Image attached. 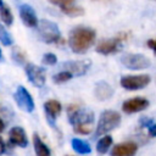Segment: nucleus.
Here are the masks:
<instances>
[{
    "label": "nucleus",
    "mask_w": 156,
    "mask_h": 156,
    "mask_svg": "<svg viewBox=\"0 0 156 156\" xmlns=\"http://www.w3.org/2000/svg\"><path fill=\"white\" fill-rule=\"evenodd\" d=\"M68 119L77 134H89L94 128V113L90 110L82 108L79 105H69L67 107Z\"/></svg>",
    "instance_id": "f257e3e1"
},
{
    "label": "nucleus",
    "mask_w": 156,
    "mask_h": 156,
    "mask_svg": "<svg viewBox=\"0 0 156 156\" xmlns=\"http://www.w3.org/2000/svg\"><path fill=\"white\" fill-rule=\"evenodd\" d=\"M95 30L89 27L78 26L73 28L69 33L68 45L71 50L76 54H84L95 40Z\"/></svg>",
    "instance_id": "f03ea898"
},
{
    "label": "nucleus",
    "mask_w": 156,
    "mask_h": 156,
    "mask_svg": "<svg viewBox=\"0 0 156 156\" xmlns=\"http://www.w3.org/2000/svg\"><path fill=\"white\" fill-rule=\"evenodd\" d=\"M121 123V115L117 111L113 110H106L100 115L96 129H95V136H101L104 134H107L108 132L117 128Z\"/></svg>",
    "instance_id": "7ed1b4c3"
},
{
    "label": "nucleus",
    "mask_w": 156,
    "mask_h": 156,
    "mask_svg": "<svg viewBox=\"0 0 156 156\" xmlns=\"http://www.w3.org/2000/svg\"><path fill=\"white\" fill-rule=\"evenodd\" d=\"M128 40V34L127 33H119L116 37L108 38V39H102L99 41L96 45V52L102 54V55H111L122 49L123 41Z\"/></svg>",
    "instance_id": "20e7f679"
},
{
    "label": "nucleus",
    "mask_w": 156,
    "mask_h": 156,
    "mask_svg": "<svg viewBox=\"0 0 156 156\" xmlns=\"http://www.w3.org/2000/svg\"><path fill=\"white\" fill-rule=\"evenodd\" d=\"M38 30L41 37V39L45 43H58L61 41V33L56 23L48 21V20H41L38 22Z\"/></svg>",
    "instance_id": "39448f33"
},
{
    "label": "nucleus",
    "mask_w": 156,
    "mask_h": 156,
    "mask_svg": "<svg viewBox=\"0 0 156 156\" xmlns=\"http://www.w3.org/2000/svg\"><path fill=\"white\" fill-rule=\"evenodd\" d=\"M151 78L149 74H129L121 78V85L127 90H139L145 88L150 83Z\"/></svg>",
    "instance_id": "423d86ee"
},
{
    "label": "nucleus",
    "mask_w": 156,
    "mask_h": 156,
    "mask_svg": "<svg viewBox=\"0 0 156 156\" xmlns=\"http://www.w3.org/2000/svg\"><path fill=\"white\" fill-rule=\"evenodd\" d=\"M121 62L129 69H145L151 65V61L141 54H126L121 57Z\"/></svg>",
    "instance_id": "0eeeda50"
},
{
    "label": "nucleus",
    "mask_w": 156,
    "mask_h": 156,
    "mask_svg": "<svg viewBox=\"0 0 156 156\" xmlns=\"http://www.w3.org/2000/svg\"><path fill=\"white\" fill-rule=\"evenodd\" d=\"M15 101L17 104V106L26 111V112H32L34 110V101L32 95L29 94V91L24 88V87H18L15 91Z\"/></svg>",
    "instance_id": "6e6552de"
},
{
    "label": "nucleus",
    "mask_w": 156,
    "mask_h": 156,
    "mask_svg": "<svg viewBox=\"0 0 156 156\" xmlns=\"http://www.w3.org/2000/svg\"><path fill=\"white\" fill-rule=\"evenodd\" d=\"M26 74L29 79V82L38 87V88H41L44 84H45V71L44 68L34 65V63H27L26 65Z\"/></svg>",
    "instance_id": "1a4fd4ad"
},
{
    "label": "nucleus",
    "mask_w": 156,
    "mask_h": 156,
    "mask_svg": "<svg viewBox=\"0 0 156 156\" xmlns=\"http://www.w3.org/2000/svg\"><path fill=\"white\" fill-rule=\"evenodd\" d=\"M91 66L90 60H77V61H67L63 62L62 67L65 71L71 73L72 76H84Z\"/></svg>",
    "instance_id": "9d476101"
},
{
    "label": "nucleus",
    "mask_w": 156,
    "mask_h": 156,
    "mask_svg": "<svg viewBox=\"0 0 156 156\" xmlns=\"http://www.w3.org/2000/svg\"><path fill=\"white\" fill-rule=\"evenodd\" d=\"M149 100L143 98V96H136L129 100L123 101L122 104V110L126 113H136L140 111H144L145 108L149 107Z\"/></svg>",
    "instance_id": "9b49d317"
},
{
    "label": "nucleus",
    "mask_w": 156,
    "mask_h": 156,
    "mask_svg": "<svg viewBox=\"0 0 156 156\" xmlns=\"http://www.w3.org/2000/svg\"><path fill=\"white\" fill-rule=\"evenodd\" d=\"M54 5L58 6L61 9V11L63 13H66L67 16L71 17H79L84 15V7H82L80 5H78L74 1L71 0H63V1H52Z\"/></svg>",
    "instance_id": "f8f14e48"
},
{
    "label": "nucleus",
    "mask_w": 156,
    "mask_h": 156,
    "mask_svg": "<svg viewBox=\"0 0 156 156\" xmlns=\"http://www.w3.org/2000/svg\"><path fill=\"white\" fill-rule=\"evenodd\" d=\"M20 16H21V20L22 22L29 27V28H34L38 26V17L35 15V11L34 9L28 5V4H22L20 6Z\"/></svg>",
    "instance_id": "ddd939ff"
},
{
    "label": "nucleus",
    "mask_w": 156,
    "mask_h": 156,
    "mask_svg": "<svg viewBox=\"0 0 156 156\" xmlns=\"http://www.w3.org/2000/svg\"><path fill=\"white\" fill-rule=\"evenodd\" d=\"M136 151L138 145L134 141H123L112 147L111 156H134Z\"/></svg>",
    "instance_id": "4468645a"
},
{
    "label": "nucleus",
    "mask_w": 156,
    "mask_h": 156,
    "mask_svg": "<svg viewBox=\"0 0 156 156\" xmlns=\"http://www.w3.org/2000/svg\"><path fill=\"white\" fill-rule=\"evenodd\" d=\"M9 138L10 141L13 145H17L20 147H26L28 145V139L24 129L22 127H13L9 132Z\"/></svg>",
    "instance_id": "2eb2a0df"
},
{
    "label": "nucleus",
    "mask_w": 156,
    "mask_h": 156,
    "mask_svg": "<svg viewBox=\"0 0 156 156\" xmlns=\"http://www.w3.org/2000/svg\"><path fill=\"white\" fill-rule=\"evenodd\" d=\"M44 110H45L48 121H49L52 126H55V121H56L57 116L60 115V112H61V110H62L61 104H60L57 100H48V101H45V104H44Z\"/></svg>",
    "instance_id": "dca6fc26"
},
{
    "label": "nucleus",
    "mask_w": 156,
    "mask_h": 156,
    "mask_svg": "<svg viewBox=\"0 0 156 156\" xmlns=\"http://www.w3.org/2000/svg\"><path fill=\"white\" fill-rule=\"evenodd\" d=\"M94 94H95L96 99L104 101V100L110 99V98L113 95V89H112V87H111L108 83L101 80V82H99V83L95 85Z\"/></svg>",
    "instance_id": "f3484780"
},
{
    "label": "nucleus",
    "mask_w": 156,
    "mask_h": 156,
    "mask_svg": "<svg viewBox=\"0 0 156 156\" xmlns=\"http://www.w3.org/2000/svg\"><path fill=\"white\" fill-rule=\"evenodd\" d=\"M33 146H34V150H35V155L37 156H51L50 149L40 139V136L38 134H34L33 135Z\"/></svg>",
    "instance_id": "a211bd4d"
},
{
    "label": "nucleus",
    "mask_w": 156,
    "mask_h": 156,
    "mask_svg": "<svg viewBox=\"0 0 156 156\" xmlns=\"http://www.w3.org/2000/svg\"><path fill=\"white\" fill-rule=\"evenodd\" d=\"M71 144H72V149H73L77 154L87 155V154H90V151H91L90 145H89L87 141H84V140H82V139H79V138L72 139Z\"/></svg>",
    "instance_id": "6ab92c4d"
},
{
    "label": "nucleus",
    "mask_w": 156,
    "mask_h": 156,
    "mask_svg": "<svg viewBox=\"0 0 156 156\" xmlns=\"http://www.w3.org/2000/svg\"><path fill=\"white\" fill-rule=\"evenodd\" d=\"M140 126H141V128H144L146 130V133H147L149 136H151V138L156 136V123L151 118L143 117L140 119Z\"/></svg>",
    "instance_id": "aec40b11"
},
{
    "label": "nucleus",
    "mask_w": 156,
    "mask_h": 156,
    "mask_svg": "<svg viewBox=\"0 0 156 156\" xmlns=\"http://www.w3.org/2000/svg\"><path fill=\"white\" fill-rule=\"evenodd\" d=\"M0 18L5 23V26H11L12 22H13L12 12H11L10 7L6 4H4V2L0 5Z\"/></svg>",
    "instance_id": "412c9836"
},
{
    "label": "nucleus",
    "mask_w": 156,
    "mask_h": 156,
    "mask_svg": "<svg viewBox=\"0 0 156 156\" xmlns=\"http://www.w3.org/2000/svg\"><path fill=\"white\" fill-rule=\"evenodd\" d=\"M111 145H112V138L110 135H105L101 139H99L96 144V151L99 154H106Z\"/></svg>",
    "instance_id": "4be33fe9"
},
{
    "label": "nucleus",
    "mask_w": 156,
    "mask_h": 156,
    "mask_svg": "<svg viewBox=\"0 0 156 156\" xmlns=\"http://www.w3.org/2000/svg\"><path fill=\"white\" fill-rule=\"evenodd\" d=\"M73 76L71 73H68L67 71H61L56 74L52 76V82L56 83V84H61V83H65V82H68Z\"/></svg>",
    "instance_id": "5701e85b"
},
{
    "label": "nucleus",
    "mask_w": 156,
    "mask_h": 156,
    "mask_svg": "<svg viewBox=\"0 0 156 156\" xmlns=\"http://www.w3.org/2000/svg\"><path fill=\"white\" fill-rule=\"evenodd\" d=\"M0 41L5 45V46H9L12 44V37L11 34L5 29L4 26L0 24Z\"/></svg>",
    "instance_id": "b1692460"
},
{
    "label": "nucleus",
    "mask_w": 156,
    "mask_h": 156,
    "mask_svg": "<svg viewBox=\"0 0 156 156\" xmlns=\"http://www.w3.org/2000/svg\"><path fill=\"white\" fill-rule=\"evenodd\" d=\"M12 57L15 61H17L18 63H23L26 61V54L20 49V48H15L12 50Z\"/></svg>",
    "instance_id": "393cba45"
},
{
    "label": "nucleus",
    "mask_w": 156,
    "mask_h": 156,
    "mask_svg": "<svg viewBox=\"0 0 156 156\" xmlns=\"http://www.w3.org/2000/svg\"><path fill=\"white\" fill-rule=\"evenodd\" d=\"M57 62V57L55 54L52 52H46L44 56H43V63L48 65V66H52Z\"/></svg>",
    "instance_id": "a878e982"
},
{
    "label": "nucleus",
    "mask_w": 156,
    "mask_h": 156,
    "mask_svg": "<svg viewBox=\"0 0 156 156\" xmlns=\"http://www.w3.org/2000/svg\"><path fill=\"white\" fill-rule=\"evenodd\" d=\"M147 46L150 48V49H152V51H154V54L156 55V39H150L147 43Z\"/></svg>",
    "instance_id": "bb28decb"
},
{
    "label": "nucleus",
    "mask_w": 156,
    "mask_h": 156,
    "mask_svg": "<svg viewBox=\"0 0 156 156\" xmlns=\"http://www.w3.org/2000/svg\"><path fill=\"white\" fill-rule=\"evenodd\" d=\"M4 152H5V143L0 136V155H2Z\"/></svg>",
    "instance_id": "cd10ccee"
},
{
    "label": "nucleus",
    "mask_w": 156,
    "mask_h": 156,
    "mask_svg": "<svg viewBox=\"0 0 156 156\" xmlns=\"http://www.w3.org/2000/svg\"><path fill=\"white\" fill-rule=\"evenodd\" d=\"M4 129H5V124H4V122H2V119L0 118V133H1V132H2Z\"/></svg>",
    "instance_id": "c85d7f7f"
},
{
    "label": "nucleus",
    "mask_w": 156,
    "mask_h": 156,
    "mask_svg": "<svg viewBox=\"0 0 156 156\" xmlns=\"http://www.w3.org/2000/svg\"><path fill=\"white\" fill-rule=\"evenodd\" d=\"M0 58H1V49H0Z\"/></svg>",
    "instance_id": "c756f323"
}]
</instances>
